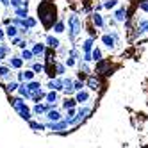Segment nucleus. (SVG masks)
Segmentation results:
<instances>
[{"mask_svg":"<svg viewBox=\"0 0 148 148\" xmlns=\"http://www.w3.org/2000/svg\"><path fill=\"white\" fill-rule=\"evenodd\" d=\"M38 18H39L41 25H43V29L50 30L52 25L56 23V20L59 18L56 2H52V0H43V2H39L38 4Z\"/></svg>","mask_w":148,"mask_h":148,"instance_id":"f257e3e1","label":"nucleus"},{"mask_svg":"<svg viewBox=\"0 0 148 148\" xmlns=\"http://www.w3.org/2000/svg\"><path fill=\"white\" fill-rule=\"evenodd\" d=\"M66 30H68V39L71 45L77 43V38L82 34L84 30V20H80V16L77 13H71L66 20Z\"/></svg>","mask_w":148,"mask_h":148,"instance_id":"f03ea898","label":"nucleus"},{"mask_svg":"<svg viewBox=\"0 0 148 148\" xmlns=\"http://www.w3.org/2000/svg\"><path fill=\"white\" fill-rule=\"evenodd\" d=\"M114 70H116V66H112V62L109 59H102V61H98L97 64H95L93 73H97L98 77H111Z\"/></svg>","mask_w":148,"mask_h":148,"instance_id":"7ed1b4c3","label":"nucleus"},{"mask_svg":"<svg viewBox=\"0 0 148 148\" xmlns=\"http://www.w3.org/2000/svg\"><path fill=\"white\" fill-rule=\"evenodd\" d=\"M84 86L89 91H98V89H102V79L97 73H89V75L84 79Z\"/></svg>","mask_w":148,"mask_h":148,"instance_id":"20e7f679","label":"nucleus"},{"mask_svg":"<svg viewBox=\"0 0 148 148\" xmlns=\"http://www.w3.org/2000/svg\"><path fill=\"white\" fill-rule=\"evenodd\" d=\"M89 22L93 23L95 29H98V30H107V27H105V18H103V14H100V13H97V11H93V13L89 14Z\"/></svg>","mask_w":148,"mask_h":148,"instance_id":"39448f33","label":"nucleus"},{"mask_svg":"<svg viewBox=\"0 0 148 148\" xmlns=\"http://www.w3.org/2000/svg\"><path fill=\"white\" fill-rule=\"evenodd\" d=\"M45 127L52 132H61V130H66L70 125H68V121L64 118H61L59 121H45Z\"/></svg>","mask_w":148,"mask_h":148,"instance_id":"423d86ee","label":"nucleus"},{"mask_svg":"<svg viewBox=\"0 0 148 148\" xmlns=\"http://www.w3.org/2000/svg\"><path fill=\"white\" fill-rule=\"evenodd\" d=\"M145 34H148V18H141L139 22L136 23V29H134V38L136 39L145 36Z\"/></svg>","mask_w":148,"mask_h":148,"instance_id":"0eeeda50","label":"nucleus"},{"mask_svg":"<svg viewBox=\"0 0 148 148\" xmlns=\"http://www.w3.org/2000/svg\"><path fill=\"white\" fill-rule=\"evenodd\" d=\"M91 114V105L88 103H82V107H77V114H75V123H82L84 120L88 118V116Z\"/></svg>","mask_w":148,"mask_h":148,"instance_id":"6e6552de","label":"nucleus"},{"mask_svg":"<svg viewBox=\"0 0 148 148\" xmlns=\"http://www.w3.org/2000/svg\"><path fill=\"white\" fill-rule=\"evenodd\" d=\"M100 41H102V45L107 48V50H114L116 47H118V43H116V39L109 34V30H105V32L100 36Z\"/></svg>","mask_w":148,"mask_h":148,"instance_id":"1a4fd4ad","label":"nucleus"},{"mask_svg":"<svg viewBox=\"0 0 148 148\" xmlns=\"http://www.w3.org/2000/svg\"><path fill=\"white\" fill-rule=\"evenodd\" d=\"M77 70H79V79H86L89 73H93L91 66H89V62H84V61H77Z\"/></svg>","mask_w":148,"mask_h":148,"instance_id":"9d476101","label":"nucleus"},{"mask_svg":"<svg viewBox=\"0 0 148 148\" xmlns=\"http://www.w3.org/2000/svg\"><path fill=\"white\" fill-rule=\"evenodd\" d=\"M62 93L66 97H73L75 95V89H73V79L71 77H62Z\"/></svg>","mask_w":148,"mask_h":148,"instance_id":"9b49d317","label":"nucleus"},{"mask_svg":"<svg viewBox=\"0 0 148 148\" xmlns=\"http://www.w3.org/2000/svg\"><path fill=\"white\" fill-rule=\"evenodd\" d=\"M112 18H114L118 23H123L125 20H127V5L121 4V5H118V7H114V14H112Z\"/></svg>","mask_w":148,"mask_h":148,"instance_id":"f8f14e48","label":"nucleus"},{"mask_svg":"<svg viewBox=\"0 0 148 148\" xmlns=\"http://www.w3.org/2000/svg\"><path fill=\"white\" fill-rule=\"evenodd\" d=\"M7 66L11 68V70H22L23 68V61H22V57H20L18 54L9 56L7 57Z\"/></svg>","mask_w":148,"mask_h":148,"instance_id":"ddd939ff","label":"nucleus"},{"mask_svg":"<svg viewBox=\"0 0 148 148\" xmlns=\"http://www.w3.org/2000/svg\"><path fill=\"white\" fill-rule=\"evenodd\" d=\"M73 97H75V102L77 103H88L89 100H91V95H89V91L84 88V89H80V91H75V95H73Z\"/></svg>","mask_w":148,"mask_h":148,"instance_id":"4468645a","label":"nucleus"},{"mask_svg":"<svg viewBox=\"0 0 148 148\" xmlns=\"http://www.w3.org/2000/svg\"><path fill=\"white\" fill-rule=\"evenodd\" d=\"M59 102V91H54V89H48L47 95H45V103L52 105V107H56Z\"/></svg>","mask_w":148,"mask_h":148,"instance_id":"2eb2a0df","label":"nucleus"},{"mask_svg":"<svg viewBox=\"0 0 148 148\" xmlns=\"http://www.w3.org/2000/svg\"><path fill=\"white\" fill-rule=\"evenodd\" d=\"M50 30H54L56 34H62V32L66 30V18H64V16H59V18L56 20V23L52 25Z\"/></svg>","mask_w":148,"mask_h":148,"instance_id":"dca6fc26","label":"nucleus"},{"mask_svg":"<svg viewBox=\"0 0 148 148\" xmlns=\"http://www.w3.org/2000/svg\"><path fill=\"white\" fill-rule=\"evenodd\" d=\"M43 116L47 118V121H59V120L62 118V114H61V111H59L57 107H50Z\"/></svg>","mask_w":148,"mask_h":148,"instance_id":"f3484780","label":"nucleus"},{"mask_svg":"<svg viewBox=\"0 0 148 148\" xmlns=\"http://www.w3.org/2000/svg\"><path fill=\"white\" fill-rule=\"evenodd\" d=\"M14 75H13V70L9 68L7 64H0V80H4V82H9V80H13Z\"/></svg>","mask_w":148,"mask_h":148,"instance_id":"a211bd4d","label":"nucleus"},{"mask_svg":"<svg viewBox=\"0 0 148 148\" xmlns=\"http://www.w3.org/2000/svg\"><path fill=\"white\" fill-rule=\"evenodd\" d=\"M50 107H52V105L39 102V103H34L32 107H30V111H32V114H34V116H43V114H45V112H47Z\"/></svg>","mask_w":148,"mask_h":148,"instance_id":"6ab92c4d","label":"nucleus"},{"mask_svg":"<svg viewBox=\"0 0 148 148\" xmlns=\"http://www.w3.org/2000/svg\"><path fill=\"white\" fill-rule=\"evenodd\" d=\"M47 89H54V91H62V77H54V79H48L47 82Z\"/></svg>","mask_w":148,"mask_h":148,"instance_id":"aec40b11","label":"nucleus"},{"mask_svg":"<svg viewBox=\"0 0 148 148\" xmlns=\"http://www.w3.org/2000/svg\"><path fill=\"white\" fill-rule=\"evenodd\" d=\"M11 107H13V109H14L16 112H20L22 109L29 107V105H27L25 98H22V97H14V98H11Z\"/></svg>","mask_w":148,"mask_h":148,"instance_id":"412c9836","label":"nucleus"},{"mask_svg":"<svg viewBox=\"0 0 148 148\" xmlns=\"http://www.w3.org/2000/svg\"><path fill=\"white\" fill-rule=\"evenodd\" d=\"M43 43H45L48 48H54V50H56V48L61 45V41H59V38H57V36H54V34H47Z\"/></svg>","mask_w":148,"mask_h":148,"instance_id":"4be33fe9","label":"nucleus"},{"mask_svg":"<svg viewBox=\"0 0 148 148\" xmlns=\"http://www.w3.org/2000/svg\"><path fill=\"white\" fill-rule=\"evenodd\" d=\"M36 25H38V18L36 16H27V18H23L22 20V29H29V30H32V29H36Z\"/></svg>","mask_w":148,"mask_h":148,"instance_id":"5701e85b","label":"nucleus"},{"mask_svg":"<svg viewBox=\"0 0 148 148\" xmlns=\"http://www.w3.org/2000/svg\"><path fill=\"white\" fill-rule=\"evenodd\" d=\"M16 93H18V97H22V98H25V100L30 98V93H29V89H27V82H18Z\"/></svg>","mask_w":148,"mask_h":148,"instance_id":"b1692460","label":"nucleus"},{"mask_svg":"<svg viewBox=\"0 0 148 148\" xmlns=\"http://www.w3.org/2000/svg\"><path fill=\"white\" fill-rule=\"evenodd\" d=\"M13 14L16 16V18H27L29 16V5H18V7H14L13 9Z\"/></svg>","mask_w":148,"mask_h":148,"instance_id":"393cba45","label":"nucleus"},{"mask_svg":"<svg viewBox=\"0 0 148 148\" xmlns=\"http://www.w3.org/2000/svg\"><path fill=\"white\" fill-rule=\"evenodd\" d=\"M11 56V45H7L5 41H0V61L7 59Z\"/></svg>","mask_w":148,"mask_h":148,"instance_id":"a878e982","label":"nucleus"},{"mask_svg":"<svg viewBox=\"0 0 148 148\" xmlns=\"http://www.w3.org/2000/svg\"><path fill=\"white\" fill-rule=\"evenodd\" d=\"M54 66H56V73H57V77H64V75H66L68 68L64 66V62H62L61 59H56V61H54Z\"/></svg>","mask_w":148,"mask_h":148,"instance_id":"bb28decb","label":"nucleus"},{"mask_svg":"<svg viewBox=\"0 0 148 148\" xmlns=\"http://www.w3.org/2000/svg\"><path fill=\"white\" fill-rule=\"evenodd\" d=\"M18 56L22 57V61H23V62H32V61L36 59V57L32 56V52H30V48H29V47H27V48H22Z\"/></svg>","mask_w":148,"mask_h":148,"instance_id":"cd10ccee","label":"nucleus"},{"mask_svg":"<svg viewBox=\"0 0 148 148\" xmlns=\"http://www.w3.org/2000/svg\"><path fill=\"white\" fill-rule=\"evenodd\" d=\"M77 102H75V97H64V98H62V102H61V107L62 109H71V107H77Z\"/></svg>","mask_w":148,"mask_h":148,"instance_id":"c85d7f7f","label":"nucleus"},{"mask_svg":"<svg viewBox=\"0 0 148 148\" xmlns=\"http://www.w3.org/2000/svg\"><path fill=\"white\" fill-rule=\"evenodd\" d=\"M45 95H47V89H43V88H41L39 91H36V93H32V95H30V102H34V103H39V102H43L45 100Z\"/></svg>","mask_w":148,"mask_h":148,"instance_id":"c756f323","label":"nucleus"},{"mask_svg":"<svg viewBox=\"0 0 148 148\" xmlns=\"http://www.w3.org/2000/svg\"><path fill=\"white\" fill-rule=\"evenodd\" d=\"M95 41H97V39L86 38V39H84L82 43H80V50H82V52H91V50L95 48Z\"/></svg>","mask_w":148,"mask_h":148,"instance_id":"7c9ffc66","label":"nucleus"},{"mask_svg":"<svg viewBox=\"0 0 148 148\" xmlns=\"http://www.w3.org/2000/svg\"><path fill=\"white\" fill-rule=\"evenodd\" d=\"M41 88H43V84H41L39 80H36V79L27 82V89H29V93H30V95H32V93H36V91H39Z\"/></svg>","mask_w":148,"mask_h":148,"instance_id":"2f4dec72","label":"nucleus"},{"mask_svg":"<svg viewBox=\"0 0 148 148\" xmlns=\"http://www.w3.org/2000/svg\"><path fill=\"white\" fill-rule=\"evenodd\" d=\"M27 123H29V127H30V129H32V130H36V132H43V130H47L45 123H41V121H38V120H29Z\"/></svg>","mask_w":148,"mask_h":148,"instance_id":"473e14b6","label":"nucleus"},{"mask_svg":"<svg viewBox=\"0 0 148 148\" xmlns=\"http://www.w3.org/2000/svg\"><path fill=\"white\" fill-rule=\"evenodd\" d=\"M4 32H5V38H7V39H11V38L18 36V27H16V25H13V23H9V25H5Z\"/></svg>","mask_w":148,"mask_h":148,"instance_id":"72a5a7b5","label":"nucleus"},{"mask_svg":"<svg viewBox=\"0 0 148 148\" xmlns=\"http://www.w3.org/2000/svg\"><path fill=\"white\" fill-rule=\"evenodd\" d=\"M18 116L22 120H25V121H29V120H32L34 118V114H32V111H30V107H25V109H22L18 112Z\"/></svg>","mask_w":148,"mask_h":148,"instance_id":"f704fd0d","label":"nucleus"},{"mask_svg":"<svg viewBox=\"0 0 148 148\" xmlns=\"http://www.w3.org/2000/svg\"><path fill=\"white\" fill-rule=\"evenodd\" d=\"M91 59L95 61V62H98V61H102L103 59V52L98 48V47H95L93 50H91Z\"/></svg>","mask_w":148,"mask_h":148,"instance_id":"c9c22d12","label":"nucleus"},{"mask_svg":"<svg viewBox=\"0 0 148 148\" xmlns=\"http://www.w3.org/2000/svg\"><path fill=\"white\" fill-rule=\"evenodd\" d=\"M43 68H45V64L39 62V61H32V64H30V70H32L36 75H38V73H43Z\"/></svg>","mask_w":148,"mask_h":148,"instance_id":"e433bc0d","label":"nucleus"},{"mask_svg":"<svg viewBox=\"0 0 148 148\" xmlns=\"http://www.w3.org/2000/svg\"><path fill=\"white\" fill-rule=\"evenodd\" d=\"M16 88H18V80H9V82H5V91L11 95V93H16Z\"/></svg>","mask_w":148,"mask_h":148,"instance_id":"4c0bfd02","label":"nucleus"},{"mask_svg":"<svg viewBox=\"0 0 148 148\" xmlns=\"http://www.w3.org/2000/svg\"><path fill=\"white\" fill-rule=\"evenodd\" d=\"M86 29H88V34H89V38H93V39H97V38H98V32H97V29L93 27V23L89 22V20L86 22Z\"/></svg>","mask_w":148,"mask_h":148,"instance_id":"58836bf2","label":"nucleus"},{"mask_svg":"<svg viewBox=\"0 0 148 148\" xmlns=\"http://www.w3.org/2000/svg\"><path fill=\"white\" fill-rule=\"evenodd\" d=\"M62 62H64L66 68H75V66H77V59L71 57V56H66L64 59H62Z\"/></svg>","mask_w":148,"mask_h":148,"instance_id":"ea45409f","label":"nucleus"},{"mask_svg":"<svg viewBox=\"0 0 148 148\" xmlns=\"http://www.w3.org/2000/svg\"><path fill=\"white\" fill-rule=\"evenodd\" d=\"M22 73H23V82H29V80H34L36 79V73L32 71V70H22Z\"/></svg>","mask_w":148,"mask_h":148,"instance_id":"a19ab883","label":"nucleus"},{"mask_svg":"<svg viewBox=\"0 0 148 148\" xmlns=\"http://www.w3.org/2000/svg\"><path fill=\"white\" fill-rule=\"evenodd\" d=\"M103 9H107V11H111V9L118 7V0H103Z\"/></svg>","mask_w":148,"mask_h":148,"instance_id":"79ce46f5","label":"nucleus"},{"mask_svg":"<svg viewBox=\"0 0 148 148\" xmlns=\"http://www.w3.org/2000/svg\"><path fill=\"white\" fill-rule=\"evenodd\" d=\"M84 88H86V86H84V80L82 79H73V89H75V91H80Z\"/></svg>","mask_w":148,"mask_h":148,"instance_id":"37998d69","label":"nucleus"},{"mask_svg":"<svg viewBox=\"0 0 148 148\" xmlns=\"http://www.w3.org/2000/svg\"><path fill=\"white\" fill-rule=\"evenodd\" d=\"M9 4H11V7H18V5H22L23 4V0H9Z\"/></svg>","mask_w":148,"mask_h":148,"instance_id":"c03bdc74","label":"nucleus"},{"mask_svg":"<svg viewBox=\"0 0 148 148\" xmlns=\"http://www.w3.org/2000/svg\"><path fill=\"white\" fill-rule=\"evenodd\" d=\"M107 25H109V29H112V27H116V25H118V22H116V20L114 18H107Z\"/></svg>","mask_w":148,"mask_h":148,"instance_id":"a18cd8bd","label":"nucleus"},{"mask_svg":"<svg viewBox=\"0 0 148 148\" xmlns=\"http://www.w3.org/2000/svg\"><path fill=\"white\" fill-rule=\"evenodd\" d=\"M102 9H103V4H102V2H98V4H95V9H93V11H97V13H100Z\"/></svg>","mask_w":148,"mask_h":148,"instance_id":"49530a36","label":"nucleus"},{"mask_svg":"<svg viewBox=\"0 0 148 148\" xmlns=\"http://www.w3.org/2000/svg\"><path fill=\"white\" fill-rule=\"evenodd\" d=\"M5 39V32H4V29L0 27V41H4Z\"/></svg>","mask_w":148,"mask_h":148,"instance_id":"de8ad7c7","label":"nucleus"},{"mask_svg":"<svg viewBox=\"0 0 148 148\" xmlns=\"http://www.w3.org/2000/svg\"><path fill=\"white\" fill-rule=\"evenodd\" d=\"M2 23H4V25H9V23H11V18H4Z\"/></svg>","mask_w":148,"mask_h":148,"instance_id":"09e8293b","label":"nucleus"},{"mask_svg":"<svg viewBox=\"0 0 148 148\" xmlns=\"http://www.w3.org/2000/svg\"><path fill=\"white\" fill-rule=\"evenodd\" d=\"M136 2H141V0H136Z\"/></svg>","mask_w":148,"mask_h":148,"instance_id":"8fccbe9b","label":"nucleus"}]
</instances>
